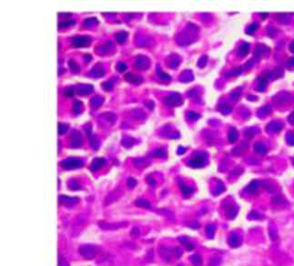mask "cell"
I'll return each instance as SVG.
<instances>
[{"label": "cell", "instance_id": "10", "mask_svg": "<svg viewBox=\"0 0 294 266\" xmlns=\"http://www.w3.org/2000/svg\"><path fill=\"white\" fill-rule=\"evenodd\" d=\"M237 212H238V209H237L236 207L231 208V209L230 210V212H229V213H228L229 218H230V219H234V218H235V216L237 215Z\"/></svg>", "mask_w": 294, "mask_h": 266}, {"label": "cell", "instance_id": "16", "mask_svg": "<svg viewBox=\"0 0 294 266\" xmlns=\"http://www.w3.org/2000/svg\"><path fill=\"white\" fill-rule=\"evenodd\" d=\"M185 244H186V248L188 249V250H189V251L192 250V249L194 248V245H192L191 243H186Z\"/></svg>", "mask_w": 294, "mask_h": 266}, {"label": "cell", "instance_id": "15", "mask_svg": "<svg viewBox=\"0 0 294 266\" xmlns=\"http://www.w3.org/2000/svg\"><path fill=\"white\" fill-rule=\"evenodd\" d=\"M181 254H182V250H181V249L180 248H175V255H176V257H178V258H179V257L180 256H181Z\"/></svg>", "mask_w": 294, "mask_h": 266}, {"label": "cell", "instance_id": "7", "mask_svg": "<svg viewBox=\"0 0 294 266\" xmlns=\"http://www.w3.org/2000/svg\"><path fill=\"white\" fill-rule=\"evenodd\" d=\"M103 163H104V161H103V160H98H98H95L94 162L91 164V165H92V166H91V170H94V171H95V170H98L100 167H101V165H102Z\"/></svg>", "mask_w": 294, "mask_h": 266}, {"label": "cell", "instance_id": "2", "mask_svg": "<svg viewBox=\"0 0 294 266\" xmlns=\"http://www.w3.org/2000/svg\"><path fill=\"white\" fill-rule=\"evenodd\" d=\"M241 244V237L238 233H232L229 238V245L230 248L236 249Z\"/></svg>", "mask_w": 294, "mask_h": 266}, {"label": "cell", "instance_id": "8", "mask_svg": "<svg viewBox=\"0 0 294 266\" xmlns=\"http://www.w3.org/2000/svg\"><path fill=\"white\" fill-rule=\"evenodd\" d=\"M136 205L139 206V207H143V208H148L150 206L149 202L146 200H138L136 202Z\"/></svg>", "mask_w": 294, "mask_h": 266}, {"label": "cell", "instance_id": "1", "mask_svg": "<svg viewBox=\"0 0 294 266\" xmlns=\"http://www.w3.org/2000/svg\"><path fill=\"white\" fill-rule=\"evenodd\" d=\"M79 253L85 259L92 260L98 254V248L94 245H84L79 248Z\"/></svg>", "mask_w": 294, "mask_h": 266}, {"label": "cell", "instance_id": "9", "mask_svg": "<svg viewBox=\"0 0 294 266\" xmlns=\"http://www.w3.org/2000/svg\"><path fill=\"white\" fill-rule=\"evenodd\" d=\"M202 162H203V159H201V158L199 157V159H197V158H195L194 160L191 161L190 164L193 166V167H199V166H200L201 164H202Z\"/></svg>", "mask_w": 294, "mask_h": 266}, {"label": "cell", "instance_id": "6", "mask_svg": "<svg viewBox=\"0 0 294 266\" xmlns=\"http://www.w3.org/2000/svg\"><path fill=\"white\" fill-rule=\"evenodd\" d=\"M190 260H191V262L195 266H199L202 263V259H201V257L199 254H193L190 257Z\"/></svg>", "mask_w": 294, "mask_h": 266}, {"label": "cell", "instance_id": "11", "mask_svg": "<svg viewBox=\"0 0 294 266\" xmlns=\"http://www.w3.org/2000/svg\"><path fill=\"white\" fill-rule=\"evenodd\" d=\"M75 22L74 21H63L59 23V28H66V27H69L71 25H73Z\"/></svg>", "mask_w": 294, "mask_h": 266}, {"label": "cell", "instance_id": "3", "mask_svg": "<svg viewBox=\"0 0 294 266\" xmlns=\"http://www.w3.org/2000/svg\"><path fill=\"white\" fill-rule=\"evenodd\" d=\"M63 167L66 169H75V168H79L82 166V162L80 161H76V160H69L66 161L63 163Z\"/></svg>", "mask_w": 294, "mask_h": 266}, {"label": "cell", "instance_id": "17", "mask_svg": "<svg viewBox=\"0 0 294 266\" xmlns=\"http://www.w3.org/2000/svg\"><path fill=\"white\" fill-rule=\"evenodd\" d=\"M179 241H180V243H186L188 242V239L185 238V237H181V238L179 239Z\"/></svg>", "mask_w": 294, "mask_h": 266}, {"label": "cell", "instance_id": "5", "mask_svg": "<svg viewBox=\"0 0 294 266\" xmlns=\"http://www.w3.org/2000/svg\"><path fill=\"white\" fill-rule=\"evenodd\" d=\"M215 231H216V227L213 225V224H209L206 227V232H207V235L208 238L212 239L215 235Z\"/></svg>", "mask_w": 294, "mask_h": 266}, {"label": "cell", "instance_id": "4", "mask_svg": "<svg viewBox=\"0 0 294 266\" xmlns=\"http://www.w3.org/2000/svg\"><path fill=\"white\" fill-rule=\"evenodd\" d=\"M87 39H88V37H76L73 39V44H74L75 47L88 46L90 41H86Z\"/></svg>", "mask_w": 294, "mask_h": 266}, {"label": "cell", "instance_id": "13", "mask_svg": "<svg viewBox=\"0 0 294 266\" xmlns=\"http://www.w3.org/2000/svg\"><path fill=\"white\" fill-rule=\"evenodd\" d=\"M180 189L182 190V192H183L184 194H189L190 192V190L187 186H185L183 184H180Z\"/></svg>", "mask_w": 294, "mask_h": 266}, {"label": "cell", "instance_id": "12", "mask_svg": "<svg viewBox=\"0 0 294 266\" xmlns=\"http://www.w3.org/2000/svg\"><path fill=\"white\" fill-rule=\"evenodd\" d=\"M259 183L258 181H253L252 183L249 185V190H251V192H254L255 190H257V188L259 187Z\"/></svg>", "mask_w": 294, "mask_h": 266}, {"label": "cell", "instance_id": "14", "mask_svg": "<svg viewBox=\"0 0 294 266\" xmlns=\"http://www.w3.org/2000/svg\"><path fill=\"white\" fill-rule=\"evenodd\" d=\"M136 184H137V181H136L135 180H134V179H129V181H128V185H129L130 188H133Z\"/></svg>", "mask_w": 294, "mask_h": 266}]
</instances>
